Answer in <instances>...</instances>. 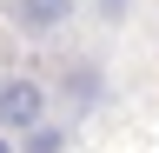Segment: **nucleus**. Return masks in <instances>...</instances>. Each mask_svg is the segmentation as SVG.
Wrapping results in <instances>:
<instances>
[{
    "label": "nucleus",
    "mask_w": 159,
    "mask_h": 153,
    "mask_svg": "<svg viewBox=\"0 0 159 153\" xmlns=\"http://www.w3.org/2000/svg\"><path fill=\"white\" fill-rule=\"evenodd\" d=\"M53 100H60V113L80 127L86 113H99V100H106V67H99L93 53L60 60V67H53Z\"/></svg>",
    "instance_id": "2"
},
{
    "label": "nucleus",
    "mask_w": 159,
    "mask_h": 153,
    "mask_svg": "<svg viewBox=\"0 0 159 153\" xmlns=\"http://www.w3.org/2000/svg\"><path fill=\"white\" fill-rule=\"evenodd\" d=\"M47 113H53V80H40V73H0V133L20 140Z\"/></svg>",
    "instance_id": "1"
},
{
    "label": "nucleus",
    "mask_w": 159,
    "mask_h": 153,
    "mask_svg": "<svg viewBox=\"0 0 159 153\" xmlns=\"http://www.w3.org/2000/svg\"><path fill=\"white\" fill-rule=\"evenodd\" d=\"M73 13H80V0H7V20L20 40H53Z\"/></svg>",
    "instance_id": "3"
},
{
    "label": "nucleus",
    "mask_w": 159,
    "mask_h": 153,
    "mask_svg": "<svg viewBox=\"0 0 159 153\" xmlns=\"http://www.w3.org/2000/svg\"><path fill=\"white\" fill-rule=\"evenodd\" d=\"M126 13H133V0H93V20L99 27H119Z\"/></svg>",
    "instance_id": "4"
},
{
    "label": "nucleus",
    "mask_w": 159,
    "mask_h": 153,
    "mask_svg": "<svg viewBox=\"0 0 159 153\" xmlns=\"http://www.w3.org/2000/svg\"><path fill=\"white\" fill-rule=\"evenodd\" d=\"M0 153H13V133H0Z\"/></svg>",
    "instance_id": "5"
}]
</instances>
